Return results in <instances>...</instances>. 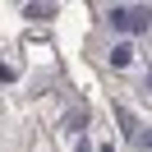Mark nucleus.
<instances>
[{
    "instance_id": "1",
    "label": "nucleus",
    "mask_w": 152,
    "mask_h": 152,
    "mask_svg": "<svg viewBox=\"0 0 152 152\" xmlns=\"http://www.w3.org/2000/svg\"><path fill=\"white\" fill-rule=\"evenodd\" d=\"M148 23H152L148 5H111V28H120V32H148Z\"/></svg>"
},
{
    "instance_id": "2",
    "label": "nucleus",
    "mask_w": 152,
    "mask_h": 152,
    "mask_svg": "<svg viewBox=\"0 0 152 152\" xmlns=\"http://www.w3.org/2000/svg\"><path fill=\"white\" fill-rule=\"evenodd\" d=\"M129 60H134V46H129V42H120V46L111 51V65H115V69H124Z\"/></svg>"
},
{
    "instance_id": "3",
    "label": "nucleus",
    "mask_w": 152,
    "mask_h": 152,
    "mask_svg": "<svg viewBox=\"0 0 152 152\" xmlns=\"http://www.w3.org/2000/svg\"><path fill=\"white\" fill-rule=\"evenodd\" d=\"M115 115H120V124H124V134H129V138H138V120H134V115L124 111V106H120V111H115Z\"/></svg>"
},
{
    "instance_id": "4",
    "label": "nucleus",
    "mask_w": 152,
    "mask_h": 152,
    "mask_svg": "<svg viewBox=\"0 0 152 152\" xmlns=\"http://www.w3.org/2000/svg\"><path fill=\"white\" fill-rule=\"evenodd\" d=\"M56 14V5H28V19H51Z\"/></svg>"
},
{
    "instance_id": "5",
    "label": "nucleus",
    "mask_w": 152,
    "mask_h": 152,
    "mask_svg": "<svg viewBox=\"0 0 152 152\" xmlns=\"http://www.w3.org/2000/svg\"><path fill=\"white\" fill-rule=\"evenodd\" d=\"M14 78H19V69H14V65H0V83H14Z\"/></svg>"
},
{
    "instance_id": "6",
    "label": "nucleus",
    "mask_w": 152,
    "mask_h": 152,
    "mask_svg": "<svg viewBox=\"0 0 152 152\" xmlns=\"http://www.w3.org/2000/svg\"><path fill=\"white\" fill-rule=\"evenodd\" d=\"M138 143H143V148H152V129H148V134H143V138H138Z\"/></svg>"
},
{
    "instance_id": "7",
    "label": "nucleus",
    "mask_w": 152,
    "mask_h": 152,
    "mask_svg": "<svg viewBox=\"0 0 152 152\" xmlns=\"http://www.w3.org/2000/svg\"><path fill=\"white\" fill-rule=\"evenodd\" d=\"M102 152H115V148H111V143H106V148H102Z\"/></svg>"
},
{
    "instance_id": "8",
    "label": "nucleus",
    "mask_w": 152,
    "mask_h": 152,
    "mask_svg": "<svg viewBox=\"0 0 152 152\" xmlns=\"http://www.w3.org/2000/svg\"><path fill=\"white\" fill-rule=\"evenodd\" d=\"M148 88H152V74H148Z\"/></svg>"
}]
</instances>
